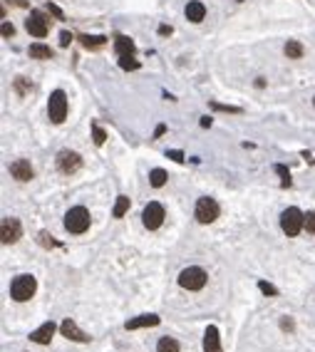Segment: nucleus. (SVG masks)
I'll return each mask as SVG.
<instances>
[{
    "instance_id": "obj_13",
    "label": "nucleus",
    "mask_w": 315,
    "mask_h": 352,
    "mask_svg": "<svg viewBox=\"0 0 315 352\" xmlns=\"http://www.w3.org/2000/svg\"><path fill=\"white\" fill-rule=\"evenodd\" d=\"M159 323H161V318H159V315H154V312H149V315H139V318H132V320H127V323H124V327H127V330H139V327H157Z\"/></svg>"
},
{
    "instance_id": "obj_35",
    "label": "nucleus",
    "mask_w": 315,
    "mask_h": 352,
    "mask_svg": "<svg viewBox=\"0 0 315 352\" xmlns=\"http://www.w3.org/2000/svg\"><path fill=\"white\" fill-rule=\"evenodd\" d=\"M201 127H211V117H203V119H201Z\"/></svg>"
},
{
    "instance_id": "obj_36",
    "label": "nucleus",
    "mask_w": 315,
    "mask_h": 352,
    "mask_svg": "<svg viewBox=\"0 0 315 352\" xmlns=\"http://www.w3.org/2000/svg\"><path fill=\"white\" fill-rule=\"evenodd\" d=\"M159 32H161V35H169V32H172V28H169V25H161V28H159Z\"/></svg>"
},
{
    "instance_id": "obj_6",
    "label": "nucleus",
    "mask_w": 315,
    "mask_h": 352,
    "mask_svg": "<svg viewBox=\"0 0 315 352\" xmlns=\"http://www.w3.org/2000/svg\"><path fill=\"white\" fill-rule=\"evenodd\" d=\"M218 213H221V209H218V203H216L214 198L203 196L196 201V209H194V216H196V221L199 224H214L216 218H218Z\"/></svg>"
},
{
    "instance_id": "obj_21",
    "label": "nucleus",
    "mask_w": 315,
    "mask_h": 352,
    "mask_svg": "<svg viewBox=\"0 0 315 352\" xmlns=\"http://www.w3.org/2000/svg\"><path fill=\"white\" fill-rule=\"evenodd\" d=\"M127 211H129V196H119L117 198V203H115V209H112V216H115V218H122Z\"/></svg>"
},
{
    "instance_id": "obj_12",
    "label": "nucleus",
    "mask_w": 315,
    "mask_h": 352,
    "mask_svg": "<svg viewBox=\"0 0 315 352\" xmlns=\"http://www.w3.org/2000/svg\"><path fill=\"white\" fill-rule=\"evenodd\" d=\"M203 352H224L221 347V335H218V327L209 325L206 332H203Z\"/></svg>"
},
{
    "instance_id": "obj_11",
    "label": "nucleus",
    "mask_w": 315,
    "mask_h": 352,
    "mask_svg": "<svg viewBox=\"0 0 315 352\" xmlns=\"http://www.w3.org/2000/svg\"><path fill=\"white\" fill-rule=\"evenodd\" d=\"M60 332L67 340H72V342H89V335L82 332V330L75 325V320H62V323H60Z\"/></svg>"
},
{
    "instance_id": "obj_31",
    "label": "nucleus",
    "mask_w": 315,
    "mask_h": 352,
    "mask_svg": "<svg viewBox=\"0 0 315 352\" xmlns=\"http://www.w3.org/2000/svg\"><path fill=\"white\" fill-rule=\"evenodd\" d=\"M15 35V28L10 23H3V38H13Z\"/></svg>"
},
{
    "instance_id": "obj_14",
    "label": "nucleus",
    "mask_w": 315,
    "mask_h": 352,
    "mask_svg": "<svg viewBox=\"0 0 315 352\" xmlns=\"http://www.w3.org/2000/svg\"><path fill=\"white\" fill-rule=\"evenodd\" d=\"M55 330H58L55 323H45V325H40L35 332H30V340L38 342V345H47V342L52 340V335H55Z\"/></svg>"
},
{
    "instance_id": "obj_8",
    "label": "nucleus",
    "mask_w": 315,
    "mask_h": 352,
    "mask_svg": "<svg viewBox=\"0 0 315 352\" xmlns=\"http://www.w3.org/2000/svg\"><path fill=\"white\" fill-rule=\"evenodd\" d=\"M164 206L161 203H157V201H152L146 209H144V213H142V221H144V226L149 228V231H157L159 226L164 224Z\"/></svg>"
},
{
    "instance_id": "obj_16",
    "label": "nucleus",
    "mask_w": 315,
    "mask_h": 352,
    "mask_svg": "<svg viewBox=\"0 0 315 352\" xmlns=\"http://www.w3.org/2000/svg\"><path fill=\"white\" fill-rule=\"evenodd\" d=\"M184 15H187L191 23H201V20L206 17V5L199 3V0H191L187 8H184Z\"/></svg>"
},
{
    "instance_id": "obj_32",
    "label": "nucleus",
    "mask_w": 315,
    "mask_h": 352,
    "mask_svg": "<svg viewBox=\"0 0 315 352\" xmlns=\"http://www.w3.org/2000/svg\"><path fill=\"white\" fill-rule=\"evenodd\" d=\"M70 43H72V35H70V32H62V35H60V45H62V47H67Z\"/></svg>"
},
{
    "instance_id": "obj_29",
    "label": "nucleus",
    "mask_w": 315,
    "mask_h": 352,
    "mask_svg": "<svg viewBox=\"0 0 315 352\" xmlns=\"http://www.w3.org/2000/svg\"><path fill=\"white\" fill-rule=\"evenodd\" d=\"M275 171L283 176V186H288V183H290V174H288L286 166H283V164H278V166H275Z\"/></svg>"
},
{
    "instance_id": "obj_26",
    "label": "nucleus",
    "mask_w": 315,
    "mask_h": 352,
    "mask_svg": "<svg viewBox=\"0 0 315 352\" xmlns=\"http://www.w3.org/2000/svg\"><path fill=\"white\" fill-rule=\"evenodd\" d=\"M119 65H122V70H137L139 67V62L132 57H119Z\"/></svg>"
},
{
    "instance_id": "obj_10",
    "label": "nucleus",
    "mask_w": 315,
    "mask_h": 352,
    "mask_svg": "<svg viewBox=\"0 0 315 352\" xmlns=\"http://www.w3.org/2000/svg\"><path fill=\"white\" fill-rule=\"evenodd\" d=\"M25 28L32 38H45L47 35V17H45L40 10H32L28 17V23H25Z\"/></svg>"
},
{
    "instance_id": "obj_37",
    "label": "nucleus",
    "mask_w": 315,
    "mask_h": 352,
    "mask_svg": "<svg viewBox=\"0 0 315 352\" xmlns=\"http://www.w3.org/2000/svg\"><path fill=\"white\" fill-rule=\"evenodd\" d=\"M313 104H315V97H313Z\"/></svg>"
},
{
    "instance_id": "obj_5",
    "label": "nucleus",
    "mask_w": 315,
    "mask_h": 352,
    "mask_svg": "<svg viewBox=\"0 0 315 352\" xmlns=\"http://www.w3.org/2000/svg\"><path fill=\"white\" fill-rule=\"evenodd\" d=\"M47 114H50V122H55V124H62V122H65V117H67V97H65L62 89H58V92L50 95Z\"/></svg>"
},
{
    "instance_id": "obj_15",
    "label": "nucleus",
    "mask_w": 315,
    "mask_h": 352,
    "mask_svg": "<svg viewBox=\"0 0 315 352\" xmlns=\"http://www.w3.org/2000/svg\"><path fill=\"white\" fill-rule=\"evenodd\" d=\"M10 174H13L17 181H30L32 179V166H30V161H25V159H17V161H13L10 164Z\"/></svg>"
},
{
    "instance_id": "obj_17",
    "label": "nucleus",
    "mask_w": 315,
    "mask_h": 352,
    "mask_svg": "<svg viewBox=\"0 0 315 352\" xmlns=\"http://www.w3.org/2000/svg\"><path fill=\"white\" fill-rule=\"evenodd\" d=\"M115 52L119 57H132L134 55V43H132L129 38H124V35H117L115 38Z\"/></svg>"
},
{
    "instance_id": "obj_4",
    "label": "nucleus",
    "mask_w": 315,
    "mask_h": 352,
    "mask_svg": "<svg viewBox=\"0 0 315 352\" xmlns=\"http://www.w3.org/2000/svg\"><path fill=\"white\" fill-rule=\"evenodd\" d=\"M206 281H209V275H206V270L199 266H189L179 273V285H181L184 290H201V288L206 285Z\"/></svg>"
},
{
    "instance_id": "obj_28",
    "label": "nucleus",
    "mask_w": 315,
    "mask_h": 352,
    "mask_svg": "<svg viewBox=\"0 0 315 352\" xmlns=\"http://www.w3.org/2000/svg\"><path fill=\"white\" fill-rule=\"evenodd\" d=\"M38 238H40V243H43L45 248H55V246H58V243H55V238H50V233H47V231H43Z\"/></svg>"
},
{
    "instance_id": "obj_22",
    "label": "nucleus",
    "mask_w": 315,
    "mask_h": 352,
    "mask_svg": "<svg viewBox=\"0 0 315 352\" xmlns=\"http://www.w3.org/2000/svg\"><path fill=\"white\" fill-rule=\"evenodd\" d=\"M149 183L154 186V189H161L164 183H166V171L164 169H154L149 174Z\"/></svg>"
},
{
    "instance_id": "obj_33",
    "label": "nucleus",
    "mask_w": 315,
    "mask_h": 352,
    "mask_svg": "<svg viewBox=\"0 0 315 352\" xmlns=\"http://www.w3.org/2000/svg\"><path fill=\"white\" fill-rule=\"evenodd\" d=\"M169 156H172L174 161H184V154H181V152H169Z\"/></svg>"
},
{
    "instance_id": "obj_1",
    "label": "nucleus",
    "mask_w": 315,
    "mask_h": 352,
    "mask_svg": "<svg viewBox=\"0 0 315 352\" xmlns=\"http://www.w3.org/2000/svg\"><path fill=\"white\" fill-rule=\"evenodd\" d=\"M281 228H283V233H286L288 238H295L305 228V213L301 209H295V206L286 209V211L281 213Z\"/></svg>"
},
{
    "instance_id": "obj_27",
    "label": "nucleus",
    "mask_w": 315,
    "mask_h": 352,
    "mask_svg": "<svg viewBox=\"0 0 315 352\" xmlns=\"http://www.w3.org/2000/svg\"><path fill=\"white\" fill-rule=\"evenodd\" d=\"M305 231H308V233H315V211L305 213Z\"/></svg>"
},
{
    "instance_id": "obj_25",
    "label": "nucleus",
    "mask_w": 315,
    "mask_h": 352,
    "mask_svg": "<svg viewBox=\"0 0 315 352\" xmlns=\"http://www.w3.org/2000/svg\"><path fill=\"white\" fill-rule=\"evenodd\" d=\"M258 288H261V293H263V295H268V298H275V295H278V290L273 288L271 283H266V281L258 283Z\"/></svg>"
},
{
    "instance_id": "obj_34",
    "label": "nucleus",
    "mask_w": 315,
    "mask_h": 352,
    "mask_svg": "<svg viewBox=\"0 0 315 352\" xmlns=\"http://www.w3.org/2000/svg\"><path fill=\"white\" fill-rule=\"evenodd\" d=\"M164 129H166V127H164V124H159V127H157V132H154V137H157V139H159V137H161V134H164Z\"/></svg>"
},
{
    "instance_id": "obj_9",
    "label": "nucleus",
    "mask_w": 315,
    "mask_h": 352,
    "mask_svg": "<svg viewBox=\"0 0 315 352\" xmlns=\"http://www.w3.org/2000/svg\"><path fill=\"white\" fill-rule=\"evenodd\" d=\"M23 236V226L17 218H3V224H0V240L5 243V246H10L15 240Z\"/></svg>"
},
{
    "instance_id": "obj_24",
    "label": "nucleus",
    "mask_w": 315,
    "mask_h": 352,
    "mask_svg": "<svg viewBox=\"0 0 315 352\" xmlns=\"http://www.w3.org/2000/svg\"><path fill=\"white\" fill-rule=\"evenodd\" d=\"M92 134H95V144H97V146H102V144H104V139H107V132H104L100 124H95V127H92Z\"/></svg>"
},
{
    "instance_id": "obj_19",
    "label": "nucleus",
    "mask_w": 315,
    "mask_h": 352,
    "mask_svg": "<svg viewBox=\"0 0 315 352\" xmlns=\"http://www.w3.org/2000/svg\"><path fill=\"white\" fill-rule=\"evenodd\" d=\"M286 57H290V60H301L303 57V45L298 43V40H288L286 43Z\"/></svg>"
},
{
    "instance_id": "obj_3",
    "label": "nucleus",
    "mask_w": 315,
    "mask_h": 352,
    "mask_svg": "<svg viewBox=\"0 0 315 352\" xmlns=\"http://www.w3.org/2000/svg\"><path fill=\"white\" fill-rule=\"evenodd\" d=\"M35 290H38L35 275H17V278L10 283V295H13V300H17V303L30 300V298L35 295Z\"/></svg>"
},
{
    "instance_id": "obj_20",
    "label": "nucleus",
    "mask_w": 315,
    "mask_h": 352,
    "mask_svg": "<svg viewBox=\"0 0 315 352\" xmlns=\"http://www.w3.org/2000/svg\"><path fill=\"white\" fill-rule=\"evenodd\" d=\"M181 347H179V342L174 338H161L157 345V352H179Z\"/></svg>"
},
{
    "instance_id": "obj_18",
    "label": "nucleus",
    "mask_w": 315,
    "mask_h": 352,
    "mask_svg": "<svg viewBox=\"0 0 315 352\" xmlns=\"http://www.w3.org/2000/svg\"><path fill=\"white\" fill-rule=\"evenodd\" d=\"M28 55L35 57V60H50V57H52V50L43 43H35V45H30L28 47Z\"/></svg>"
},
{
    "instance_id": "obj_7",
    "label": "nucleus",
    "mask_w": 315,
    "mask_h": 352,
    "mask_svg": "<svg viewBox=\"0 0 315 352\" xmlns=\"http://www.w3.org/2000/svg\"><path fill=\"white\" fill-rule=\"evenodd\" d=\"M80 166H82V156L77 154V152H70V149H62L58 154V169L62 171V174H77L80 171Z\"/></svg>"
},
{
    "instance_id": "obj_30",
    "label": "nucleus",
    "mask_w": 315,
    "mask_h": 352,
    "mask_svg": "<svg viewBox=\"0 0 315 352\" xmlns=\"http://www.w3.org/2000/svg\"><path fill=\"white\" fill-rule=\"evenodd\" d=\"M211 107H214V109H218V112H233V114H238L241 112V109H238V107H226V104H211Z\"/></svg>"
},
{
    "instance_id": "obj_23",
    "label": "nucleus",
    "mask_w": 315,
    "mask_h": 352,
    "mask_svg": "<svg viewBox=\"0 0 315 352\" xmlns=\"http://www.w3.org/2000/svg\"><path fill=\"white\" fill-rule=\"evenodd\" d=\"M80 40H82L85 47H102V45H104V38H102V35H92V38H89V35H82Z\"/></svg>"
},
{
    "instance_id": "obj_2",
    "label": "nucleus",
    "mask_w": 315,
    "mask_h": 352,
    "mask_svg": "<svg viewBox=\"0 0 315 352\" xmlns=\"http://www.w3.org/2000/svg\"><path fill=\"white\" fill-rule=\"evenodd\" d=\"M89 211H87L85 206H75L67 211L65 216V228H67V233H75V236H80V233H85L87 228H89Z\"/></svg>"
}]
</instances>
